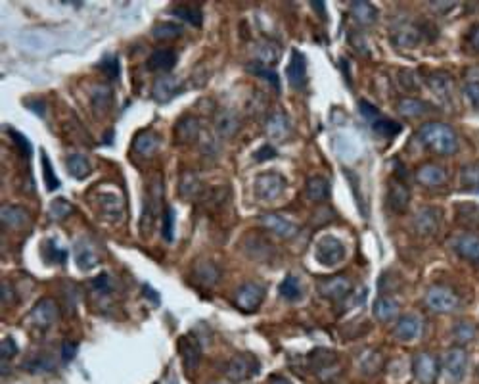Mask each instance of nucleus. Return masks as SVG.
I'll return each instance as SVG.
<instances>
[{
	"label": "nucleus",
	"mask_w": 479,
	"mask_h": 384,
	"mask_svg": "<svg viewBox=\"0 0 479 384\" xmlns=\"http://www.w3.org/2000/svg\"><path fill=\"white\" fill-rule=\"evenodd\" d=\"M418 137L430 150L439 154V156H454L460 148L458 135L454 133L452 127L445 125V123H424L420 127V131H418Z\"/></svg>",
	"instance_id": "1"
},
{
	"label": "nucleus",
	"mask_w": 479,
	"mask_h": 384,
	"mask_svg": "<svg viewBox=\"0 0 479 384\" xmlns=\"http://www.w3.org/2000/svg\"><path fill=\"white\" fill-rule=\"evenodd\" d=\"M309 365L313 369V373L320 381H332L334 376L340 373V357L332 350H324L318 348L311 352L309 356Z\"/></svg>",
	"instance_id": "2"
},
{
	"label": "nucleus",
	"mask_w": 479,
	"mask_h": 384,
	"mask_svg": "<svg viewBox=\"0 0 479 384\" xmlns=\"http://www.w3.org/2000/svg\"><path fill=\"white\" fill-rule=\"evenodd\" d=\"M286 190V179L280 173H261L255 179V194L263 202H274L277 198L282 196V192Z\"/></svg>",
	"instance_id": "3"
},
{
	"label": "nucleus",
	"mask_w": 479,
	"mask_h": 384,
	"mask_svg": "<svg viewBox=\"0 0 479 384\" xmlns=\"http://www.w3.org/2000/svg\"><path fill=\"white\" fill-rule=\"evenodd\" d=\"M316 260L320 265H326V267H336L338 263L343 262L345 258V244L341 242L340 238H336L332 234L328 236H323L318 244H316Z\"/></svg>",
	"instance_id": "4"
},
{
	"label": "nucleus",
	"mask_w": 479,
	"mask_h": 384,
	"mask_svg": "<svg viewBox=\"0 0 479 384\" xmlns=\"http://www.w3.org/2000/svg\"><path fill=\"white\" fill-rule=\"evenodd\" d=\"M257 371L259 361L255 357L249 356V354H238L229 361L224 373H226V379L232 383H242V381H248L253 375H257Z\"/></svg>",
	"instance_id": "5"
},
{
	"label": "nucleus",
	"mask_w": 479,
	"mask_h": 384,
	"mask_svg": "<svg viewBox=\"0 0 479 384\" xmlns=\"http://www.w3.org/2000/svg\"><path fill=\"white\" fill-rule=\"evenodd\" d=\"M58 304L52 298H43L35 304V308L29 313V323L38 330H47L58 321Z\"/></svg>",
	"instance_id": "6"
},
{
	"label": "nucleus",
	"mask_w": 479,
	"mask_h": 384,
	"mask_svg": "<svg viewBox=\"0 0 479 384\" xmlns=\"http://www.w3.org/2000/svg\"><path fill=\"white\" fill-rule=\"evenodd\" d=\"M425 306L435 313H451L458 308V296L445 286H432L425 294Z\"/></svg>",
	"instance_id": "7"
},
{
	"label": "nucleus",
	"mask_w": 479,
	"mask_h": 384,
	"mask_svg": "<svg viewBox=\"0 0 479 384\" xmlns=\"http://www.w3.org/2000/svg\"><path fill=\"white\" fill-rule=\"evenodd\" d=\"M265 298V286L255 281L244 282L234 294V302L242 311H255Z\"/></svg>",
	"instance_id": "8"
},
{
	"label": "nucleus",
	"mask_w": 479,
	"mask_h": 384,
	"mask_svg": "<svg viewBox=\"0 0 479 384\" xmlns=\"http://www.w3.org/2000/svg\"><path fill=\"white\" fill-rule=\"evenodd\" d=\"M412 371L420 384H435L439 376V361L433 354L422 352L412 359Z\"/></svg>",
	"instance_id": "9"
},
{
	"label": "nucleus",
	"mask_w": 479,
	"mask_h": 384,
	"mask_svg": "<svg viewBox=\"0 0 479 384\" xmlns=\"http://www.w3.org/2000/svg\"><path fill=\"white\" fill-rule=\"evenodd\" d=\"M351 291H353V282L343 275H334V277H328V279H323L318 282L320 296L328 298V300H345L351 294Z\"/></svg>",
	"instance_id": "10"
},
{
	"label": "nucleus",
	"mask_w": 479,
	"mask_h": 384,
	"mask_svg": "<svg viewBox=\"0 0 479 384\" xmlns=\"http://www.w3.org/2000/svg\"><path fill=\"white\" fill-rule=\"evenodd\" d=\"M412 225H414V231L422 236H432L439 231L441 227V212L437 207L425 206L420 207L416 212L414 219H412Z\"/></svg>",
	"instance_id": "11"
},
{
	"label": "nucleus",
	"mask_w": 479,
	"mask_h": 384,
	"mask_svg": "<svg viewBox=\"0 0 479 384\" xmlns=\"http://www.w3.org/2000/svg\"><path fill=\"white\" fill-rule=\"evenodd\" d=\"M452 248H454V252L458 253L462 260H468V262H471L474 265H478L479 267L478 234L466 233V234H460V236H456V238H454V242H452Z\"/></svg>",
	"instance_id": "12"
},
{
	"label": "nucleus",
	"mask_w": 479,
	"mask_h": 384,
	"mask_svg": "<svg viewBox=\"0 0 479 384\" xmlns=\"http://www.w3.org/2000/svg\"><path fill=\"white\" fill-rule=\"evenodd\" d=\"M178 348H180V356H183V363H185L186 371H196L198 365H200V359H202L200 342L196 340L194 335H185L178 342Z\"/></svg>",
	"instance_id": "13"
},
{
	"label": "nucleus",
	"mask_w": 479,
	"mask_h": 384,
	"mask_svg": "<svg viewBox=\"0 0 479 384\" xmlns=\"http://www.w3.org/2000/svg\"><path fill=\"white\" fill-rule=\"evenodd\" d=\"M447 169L439 166V163H424L422 168H418L416 171V179L420 185H424L428 188L441 187L447 183Z\"/></svg>",
	"instance_id": "14"
},
{
	"label": "nucleus",
	"mask_w": 479,
	"mask_h": 384,
	"mask_svg": "<svg viewBox=\"0 0 479 384\" xmlns=\"http://www.w3.org/2000/svg\"><path fill=\"white\" fill-rule=\"evenodd\" d=\"M466 367H468V354L464 348H451L447 352V357H445V369L447 373L458 383L466 375Z\"/></svg>",
	"instance_id": "15"
},
{
	"label": "nucleus",
	"mask_w": 479,
	"mask_h": 384,
	"mask_svg": "<svg viewBox=\"0 0 479 384\" xmlns=\"http://www.w3.org/2000/svg\"><path fill=\"white\" fill-rule=\"evenodd\" d=\"M422 327H424L422 319L418 317V315H414V313H408V315H403V317L399 319L393 335H395L399 340L408 342V340H414V338H418L422 335Z\"/></svg>",
	"instance_id": "16"
},
{
	"label": "nucleus",
	"mask_w": 479,
	"mask_h": 384,
	"mask_svg": "<svg viewBox=\"0 0 479 384\" xmlns=\"http://www.w3.org/2000/svg\"><path fill=\"white\" fill-rule=\"evenodd\" d=\"M261 223L267 227L268 231H272V233L282 236V238H292V236L297 234V225L292 223L284 216H280V214H263L261 216Z\"/></svg>",
	"instance_id": "17"
},
{
	"label": "nucleus",
	"mask_w": 479,
	"mask_h": 384,
	"mask_svg": "<svg viewBox=\"0 0 479 384\" xmlns=\"http://www.w3.org/2000/svg\"><path fill=\"white\" fill-rule=\"evenodd\" d=\"M408 202H410V192L408 188L405 187V183L401 181H389V187H387V206L391 207L393 212L401 214L408 207Z\"/></svg>",
	"instance_id": "18"
},
{
	"label": "nucleus",
	"mask_w": 479,
	"mask_h": 384,
	"mask_svg": "<svg viewBox=\"0 0 479 384\" xmlns=\"http://www.w3.org/2000/svg\"><path fill=\"white\" fill-rule=\"evenodd\" d=\"M75 256H77V265L83 271H91L98 265V252L89 238H81L75 244Z\"/></svg>",
	"instance_id": "19"
},
{
	"label": "nucleus",
	"mask_w": 479,
	"mask_h": 384,
	"mask_svg": "<svg viewBox=\"0 0 479 384\" xmlns=\"http://www.w3.org/2000/svg\"><path fill=\"white\" fill-rule=\"evenodd\" d=\"M288 81L294 89H303L307 84V62H305V56L301 52L294 50L292 52V60L288 64Z\"/></svg>",
	"instance_id": "20"
},
{
	"label": "nucleus",
	"mask_w": 479,
	"mask_h": 384,
	"mask_svg": "<svg viewBox=\"0 0 479 384\" xmlns=\"http://www.w3.org/2000/svg\"><path fill=\"white\" fill-rule=\"evenodd\" d=\"M96 200H98V207H100V212L104 214L106 219L121 221V217H123V200H121L119 194H115V192H100L96 196Z\"/></svg>",
	"instance_id": "21"
},
{
	"label": "nucleus",
	"mask_w": 479,
	"mask_h": 384,
	"mask_svg": "<svg viewBox=\"0 0 479 384\" xmlns=\"http://www.w3.org/2000/svg\"><path fill=\"white\" fill-rule=\"evenodd\" d=\"M422 31L412 23H401L393 29V43L399 48H414L420 43Z\"/></svg>",
	"instance_id": "22"
},
{
	"label": "nucleus",
	"mask_w": 479,
	"mask_h": 384,
	"mask_svg": "<svg viewBox=\"0 0 479 384\" xmlns=\"http://www.w3.org/2000/svg\"><path fill=\"white\" fill-rule=\"evenodd\" d=\"M240 129V117L232 110H221L215 120V131L222 139H231Z\"/></svg>",
	"instance_id": "23"
},
{
	"label": "nucleus",
	"mask_w": 479,
	"mask_h": 384,
	"mask_svg": "<svg viewBox=\"0 0 479 384\" xmlns=\"http://www.w3.org/2000/svg\"><path fill=\"white\" fill-rule=\"evenodd\" d=\"M267 133L272 137V139L286 141L288 137H290V133H292V123H290V120H288L286 113H282V112L272 113L267 122Z\"/></svg>",
	"instance_id": "24"
},
{
	"label": "nucleus",
	"mask_w": 479,
	"mask_h": 384,
	"mask_svg": "<svg viewBox=\"0 0 479 384\" xmlns=\"http://www.w3.org/2000/svg\"><path fill=\"white\" fill-rule=\"evenodd\" d=\"M176 64V52L175 50H169V48H161V50H156L152 56L148 58V67L152 71H169L173 69Z\"/></svg>",
	"instance_id": "25"
},
{
	"label": "nucleus",
	"mask_w": 479,
	"mask_h": 384,
	"mask_svg": "<svg viewBox=\"0 0 479 384\" xmlns=\"http://www.w3.org/2000/svg\"><path fill=\"white\" fill-rule=\"evenodd\" d=\"M178 91H180V83H178L176 77H159L156 81V87H154V98H156L157 102H167V100H171Z\"/></svg>",
	"instance_id": "26"
},
{
	"label": "nucleus",
	"mask_w": 479,
	"mask_h": 384,
	"mask_svg": "<svg viewBox=\"0 0 479 384\" xmlns=\"http://www.w3.org/2000/svg\"><path fill=\"white\" fill-rule=\"evenodd\" d=\"M397 313H399V302L393 300L391 296H379L378 300L374 302V315L382 323L393 321Z\"/></svg>",
	"instance_id": "27"
},
{
	"label": "nucleus",
	"mask_w": 479,
	"mask_h": 384,
	"mask_svg": "<svg viewBox=\"0 0 479 384\" xmlns=\"http://www.w3.org/2000/svg\"><path fill=\"white\" fill-rule=\"evenodd\" d=\"M305 192H307V196H309L311 202H316V204H318V202H324L326 196H328V192H330V183H328V179L326 177L314 175V177H311L307 181Z\"/></svg>",
	"instance_id": "28"
},
{
	"label": "nucleus",
	"mask_w": 479,
	"mask_h": 384,
	"mask_svg": "<svg viewBox=\"0 0 479 384\" xmlns=\"http://www.w3.org/2000/svg\"><path fill=\"white\" fill-rule=\"evenodd\" d=\"M157 148H159V137H157L156 133L144 131L135 139V152L140 154V156H144V158L154 156Z\"/></svg>",
	"instance_id": "29"
},
{
	"label": "nucleus",
	"mask_w": 479,
	"mask_h": 384,
	"mask_svg": "<svg viewBox=\"0 0 479 384\" xmlns=\"http://www.w3.org/2000/svg\"><path fill=\"white\" fill-rule=\"evenodd\" d=\"M351 16L360 25H370L378 18V10L374 8L370 2H353L351 4Z\"/></svg>",
	"instance_id": "30"
},
{
	"label": "nucleus",
	"mask_w": 479,
	"mask_h": 384,
	"mask_svg": "<svg viewBox=\"0 0 479 384\" xmlns=\"http://www.w3.org/2000/svg\"><path fill=\"white\" fill-rule=\"evenodd\" d=\"M65 166H67V171L73 175L75 179H86L91 175V161L84 158L83 154H71L65 159Z\"/></svg>",
	"instance_id": "31"
},
{
	"label": "nucleus",
	"mask_w": 479,
	"mask_h": 384,
	"mask_svg": "<svg viewBox=\"0 0 479 384\" xmlns=\"http://www.w3.org/2000/svg\"><path fill=\"white\" fill-rule=\"evenodd\" d=\"M178 190H180V196L183 198H194L200 194V190H202V183H200V177L194 173V171H185L183 173V177H180V187H178Z\"/></svg>",
	"instance_id": "32"
},
{
	"label": "nucleus",
	"mask_w": 479,
	"mask_h": 384,
	"mask_svg": "<svg viewBox=\"0 0 479 384\" xmlns=\"http://www.w3.org/2000/svg\"><path fill=\"white\" fill-rule=\"evenodd\" d=\"M27 212L19 206L2 207V223L6 227H23L27 223Z\"/></svg>",
	"instance_id": "33"
},
{
	"label": "nucleus",
	"mask_w": 479,
	"mask_h": 384,
	"mask_svg": "<svg viewBox=\"0 0 479 384\" xmlns=\"http://www.w3.org/2000/svg\"><path fill=\"white\" fill-rule=\"evenodd\" d=\"M171 12H173V16L185 19V21H188V23L194 25V27H200V25H202L203 14H202V10L196 8V6H186V4H180V6H173Z\"/></svg>",
	"instance_id": "34"
},
{
	"label": "nucleus",
	"mask_w": 479,
	"mask_h": 384,
	"mask_svg": "<svg viewBox=\"0 0 479 384\" xmlns=\"http://www.w3.org/2000/svg\"><path fill=\"white\" fill-rule=\"evenodd\" d=\"M399 112L406 115V117H418V115H424V113L430 112L428 104L418 100V98H403L399 102Z\"/></svg>",
	"instance_id": "35"
},
{
	"label": "nucleus",
	"mask_w": 479,
	"mask_h": 384,
	"mask_svg": "<svg viewBox=\"0 0 479 384\" xmlns=\"http://www.w3.org/2000/svg\"><path fill=\"white\" fill-rule=\"evenodd\" d=\"M198 135H200V127H198V123L192 117H185V120H180V122L176 123V137H178L180 142L194 141Z\"/></svg>",
	"instance_id": "36"
},
{
	"label": "nucleus",
	"mask_w": 479,
	"mask_h": 384,
	"mask_svg": "<svg viewBox=\"0 0 479 384\" xmlns=\"http://www.w3.org/2000/svg\"><path fill=\"white\" fill-rule=\"evenodd\" d=\"M430 87H432L433 93L437 94V96L449 98L452 91L451 76H447V74H433V76L430 77Z\"/></svg>",
	"instance_id": "37"
},
{
	"label": "nucleus",
	"mask_w": 479,
	"mask_h": 384,
	"mask_svg": "<svg viewBox=\"0 0 479 384\" xmlns=\"http://www.w3.org/2000/svg\"><path fill=\"white\" fill-rule=\"evenodd\" d=\"M280 296L286 298L290 302H295L301 298V284H299V279L294 277V275H288L286 279L280 284Z\"/></svg>",
	"instance_id": "38"
},
{
	"label": "nucleus",
	"mask_w": 479,
	"mask_h": 384,
	"mask_svg": "<svg viewBox=\"0 0 479 384\" xmlns=\"http://www.w3.org/2000/svg\"><path fill=\"white\" fill-rule=\"evenodd\" d=\"M460 179L462 188L479 192V163H470V166L462 168Z\"/></svg>",
	"instance_id": "39"
},
{
	"label": "nucleus",
	"mask_w": 479,
	"mask_h": 384,
	"mask_svg": "<svg viewBox=\"0 0 479 384\" xmlns=\"http://www.w3.org/2000/svg\"><path fill=\"white\" fill-rule=\"evenodd\" d=\"M257 58L261 66H272V64H277L278 60V48L274 45H270V43H261L257 47Z\"/></svg>",
	"instance_id": "40"
},
{
	"label": "nucleus",
	"mask_w": 479,
	"mask_h": 384,
	"mask_svg": "<svg viewBox=\"0 0 479 384\" xmlns=\"http://www.w3.org/2000/svg\"><path fill=\"white\" fill-rule=\"evenodd\" d=\"M370 125H372L374 131L384 135V137H393V135H397V133L401 131V125H399V123L391 122V120H384V117H376L374 122H370Z\"/></svg>",
	"instance_id": "41"
},
{
	"label": "nucleus",
	"mask_w": 479,
	"mask_h": 384,
	"mask_svg": "<svg viewBox=\"0 0 479 384\" xmlns=\"http://www.w3.org/2000/svg\"><path fill=\"white\" fill-rule=\"evenodd\" d=\"M180 33H183V29L178 27V25H175V23H171V21H159L156 27H154V37L161 38V41H165V38H175L178 37Z\"/></svg>",
	"instance_id": "42"
},
{
	"label": "nucleus",
	"mask_w": 479,
	"mask_h": 384,
	"mask_svg": "<svg viewBox=\"0 0 479 384\" xmlns=\"http://www.w3.org/2000/svg\"><path fill=\"white\" fill-rule=\"evenodd\" d=\"M71 204L65 200V198H56L54 202L50 204V207H48V216L52 217L54 221H60V219H64V217H67V214H71Z\"/></svg>",
	"instance_id": "43"
},
{
	"label": "nucleus",
	"mask_w": 479,
	"mask_h": 384,
	"mask_svg": "<svg viewBox=\"0 0 479 384\" xmlns=\"http://www.w3.org/2000/svg\"><path fill=\"white\" fill-rule=\"evenodd\" d=\"M464 225H479V206L476 204H460L456 207Z\"/></svg>",
	"instance_id": "44"
},
{
	"label": "nucleus",
	"mask_w": 479,
	"mask_h": 384,
	"mask_svg": "<svg viewBox=\"0 0 479 384\" xmlns=\"http://www.w3.org/2000/svg\"><path fill=\"white\" fill-rule=\"evenodd\" d=\"M25 369H27L29 373H37V375L38 373H48V371L54 369V361L45 356H37L25 361Z\"/></svg>",
	"instance_id": "45"
},
{
	"label": "nucleus",
	"mask_w": 479,
	"mask_h": 384,
	"mask_svg": "<svg viewBox=\"0 0 479 384\" xmlns=\"http://www.w3.org/2000/svg\"><path fill=\"white\" fill-rule=\"evenodd\" d=\"M196 275H198V279H200L203 284H213V282L219 279V271H217V267L209 262L200 263V265L196 267Z\"/></svg>",
	"instance_id": "46"
},
{
	"label": "nucleus",
	"mask_w": 479,
	"mask_h": 384,
	"mask_svg": "<svg viewBox=\"0 0 479 384\" xmlns=\"http://www.w3.org/2000/svg\"><path fill=\"white\" fill-rule=\"evenodd\" d=\"M40 161H43V173H45V183H47L48 190H56V188H60V181H58V177H56L54 168H52V163H50V159H48L47 154H43V156H40Z\"/></svg>",
	"instance_id": "47"
},
{
	"label": "nucleus",
	"mask_w": 479,
	"mask_h": 384,
	"mask_svg": "<svg viewBox=\"0 0 479 384\" xmlns=\"http://www.w3.org/2000/svg\"><path fill=\"white\" fill-rule=\"evenodd\" d=\"M452 335H454V338H456L458 342L468 344V342H471L474 337H476V328H474V325H470V323H458V325L454 327V330H452Z\"/></svg>",
	"instance_id": "48"
},
{
	"label": "nucleus",
	"mask_w": 479,
	"mask_h": 384,
	"mask_svg": "<svg viewBox=\"0 0 479 384\" xmlns=\"http://www.w3.org/2000/svg\"><path fill=\"white\" fill-rule=\"evenodd\" d=\"M249 71H253V74H257V76H261L263 79H267L268 83L272 84L274 89H278L280 87V83H278V79H277V74L272 71V69H268V67H265V66H261V64H251V66L248 67Z\"/></svg>",
	"instance_id": "49"
},
{
	"label": "nucleus",
	"mask_w": 479,
	"mask_h": 384,
	"mask_svg": "<svg viewBox=\"0 0 479 384\" xmlns=\"http://www.w3.org/2000/svg\"><path fill=\"white\" fill-rule=\"evenodd\" d=\"M173 229H175V212L171 207H165L163 214V238L173 240Z\"/></svg>",
	"instance_id": "50"
},
{
	"label": "nucleus",
	"mask_w": 479,
	"mask_h": 384,
	"mask_svg": "<svg viewBox=\"0 0 479 384\" xmlns=\"http://www.w3.org/2000/svg\"><path fill=\"white\" fill-rule=\"evenodd\" d=\"M45 246H47V250L50 252L47 256L48 262H52V263H64L65 262V258H67V252H65V250L56 248L54 242H47Z\"/></svg>",
	"instance_id": "51"
},
{
	"label": "nucleus",
	"mask_w": 479,
	"mask_h": 384,
	"mask_svg": "<svg viewBox=\"0 0 479 384\" xmlns=\"http://www.w3.org/2000/svg\"><path fill=\"white\" fill-rule=\"evenodd\" d=\"M0 352H2V359H12V357L18 354V346L14 342V338L6 337L2 340V346H0Z\"/></svg>",
	"instance_id": "52"
},
{
	"label": "nucleus",
	"mask_w": 479,
	"mask_h": 384,
	"mask_svg": "<svg viewBox=\"0 0 479 384\" xmlns=\"http://www.w3.org/2000/svg\"><path fill=\"white\" fill-rule=\"evenodd\" d=\"M464 93H466V96H468V100L471 102V106L479 110V81H471V83L466 84Z\"/></svg>",
	"instance_id": "53"
},
{
	"label": "nucleus",
	"mask_w": 479,
	"mask_h": 384,
	"mask_svg": "<svg viewBox=\"0 0 479 384\" xmlns=\"http://www.w3.org/2000/svg\"><path fill=\"white\" fill-rule=\"evenodd\" d=\"M360 112H362V115H364L369 122H374L376 117H379V112L376 110V106L366 102V100H360Z\"/></svg>",
	"instance_id": "54"
},
{
	"label": "nucleus",
	"mask_w": 479,
	"mask_h": 384,
	"mask_svg": "<svg viewBox=\"0 0 479 384\" xmlns=\"http://www.w3.org/2000/svg\"><path fill=\"white\" fill-rule=\"evenodd\" d=\"M93 286H94V291L96 292H100V294H106V292L110 291V279H108V275L106 273H102V275H98L96 279L93 281Z\"/></svg>",
	"instance_id": "55"
},
{
	"label": "nucleus",
	"mask_w": 479,
	"mask_h": 384,
	"mask_svg": "<svg viewBox=\"0 0 479 384\" xmlns=\"http://www.w3.org/2000/svg\"><path fill=\"white\" fill-rule=\"evenodd\" d=\"M466 43H468V47H470L476 54H479V25L470 27L468 37H466Z\"/></svg>",
	"instance_id": "56"
},
{
	"label": "nucleus",
	"mask_w": 479,
	"mask_h": 384,
	"mask_svg": "<svg viewBox=\"0 0 479 384\" xmlns=\"http://www.w3.org/2000/svg\"><path fill=\"white\" fill-rule=\"evenodd\" d=\"M102 69H106L108 71V76L111 77H117V74H119V64H117V60L115 58H111V60H104L100 64Z\"/></svg>",
	"instance_id": "57"
},
{
	"label": "nucleus",
	"mask_w": 479,
	"mask_h": 384,
	"mask_svg": "<svg viewBox=\"0 0 479 384\" xmlns=\"http://www.w3.org/2000/svg\"><path fill=\"white\" fill-rule=\"evenodd\" d=\"M10 133H12L14 141L18 142V146H21V148H23V156H25V158H29V156H31V144L25 141V137H23V135H19V133H16V131H10Z\"/></svg>",
	"instance_id": "58"
},
{
	"label": "nucleus",
	"mask_w": 479,
	"mask_h": 384,
	"mask_svg": "<svg viewBox=\"0 0 479 384\" xmlns=\"http://www.w3.org/2000/svg\"><path fill=\"white\" fill-rule=\"evenodd\" d=\"M274 156H277V150H274L272 146H268V144L255 152V159H259V161H263V159H272Z\"/></svg>",
	"instance_id": "59"
},
{
	"label": "nucleus",
	"mask_w": 479,
	"mask_h": 384,
	"mask_svg": "<svg viewBox=\"0 0 479 384\" xmlns=\"http://www.w3.org/2000/svg\"><path fill=\"white\" fill-rule=\"evenodd\" d=\"M75 354H77V344H73V342H65L64 346H62V357H64V361H71L75 357Z\"/></svg>",
	"instance_id": "60"
},
{
	"label": "nucleus",
	"mask_w": 479,
	"mask_h": 384,
	"mask_svg": "<svg viewBox=\"0 0 479 384\" xmlns=\"http://www.w3.org/2000/svg\"><path fill=\"white\" fill-rule=\"evenodd\" d=\"M10 296H12V291H10V282H2V302L8 304Z\"/></svg>",
	"instance_id": "61"
},
{
	"label": "nucleus",
	"mask_w": 479,
	"mask_h": 384,
	"mask_svg": "<svg viewBox=\"0 0 479 384\" xmlns=\"http://www.w3.org/2000/svg\"><path fill=\"white\" fill-rule=\"evenodd\" d=\"M268 384H292V383L288 381L286 376L274 375V376H270V381H268Z\"/></svg>",
	"instance_id": "62"
},
{
	"label": "nucleus",
	"mask_w": 479,
	"mask_h": 384,
	"mask_svg": "<svg viewBox=\"0 0 479 384\" xmlns=\"http://www.w3.org/2000/svg\"><path fill=\"white\" fill-rule=\"evenodd\" d=\"M171 384H176V383H171Z\"/></svg>",
	"instance_id": "63"
}]
</instances>
